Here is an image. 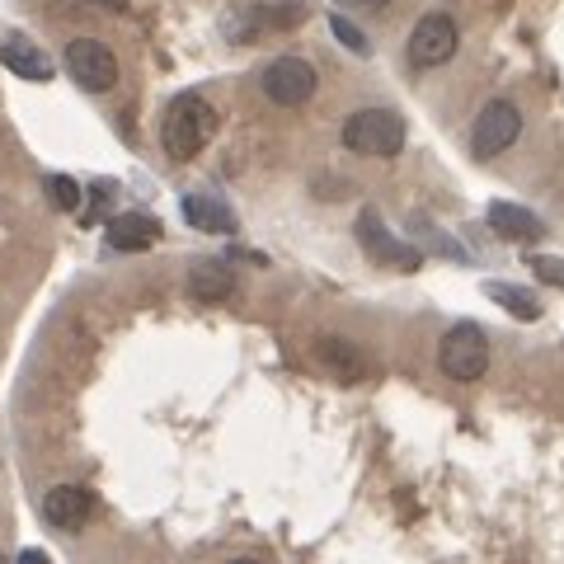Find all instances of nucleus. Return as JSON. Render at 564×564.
I'll return each instance as SVG.
<instances>
[{"mask_svg":"<svg viewBox=\"0 0 564 564\" xmlns=\"http://www.w3.org/2000/svg\"><path fill=\"white\" fill-rule=\"evenodd\" d=\"M212 128H217V113H212V104L203 95H180L170 104V113L161 122V147L170 161H193L207 141H212Z\"/></svg>","mask_w":564,"mask_h":564,"instance_id":"nucleus-1","label":"nucleus"},{"mask_svg":"<svg viewBox=\"0 0 564 564\" xmlns=\"http://www.w3.org/2000/svg\"><path fill=\"white\" fill-rule=\"evenodd\" d=\"M404 118L395 109H358L344 118V147L352 155H377V161H391L404 151Z\"/></svg>","mask_w":564,"mask_h":564,"instance_id":"nucleus-2","label":"nucleus"},{"mask_svg":"<svg viewBox=\"0 0 564 564\" xmlns=\"http://www.w3.org/2000/svg\"><path fill=\"white\" fill-rule=\"evenodd\" d=\"M437 367L452 377V381H480L489 372V339L480 325H452L443 334V344H437Z\"/></svg>","mask_w":564,"mask_h":564,"instance_id":"nucleus-3","label":"nucleus"},{"mask_svg":"<svg viewBox=\"0 0 564 564\" xmlns=\"http://www.w3.org/2000/svg\"><path fill=\"white\" fill-rule=\"evenodd\" d=\"M518 137H522V113H518V104L489 99L485 109H480V118H475V128H470V151L480 155V161H494V155H503Z\"/></svg>","mask_w":564,"mask_h":564,"instance_id":"nucleus-4","label":"nucleus"},{"mask_svg":"<svg viewBox=\"0 0 564 564\" xmlns=\"http://www.w3.org/2000/svg\"><path fill=\"white\" fill-rule=\"evenodd\" d=\"M456 47H462V29H456V20L443 10L423 14V20L414 24V33H410V62L423 66V70L447 66L456 57Z\"/></svg>","mask_w":564,"mask_h":564,"instance_id":"nucleus-5","label":"nucleus"},{"mask_svg":"<svg viewBox=\"0 0 564 564\" xmlns=\"http://www.w3.org/2000/svg\"><path fill=\"white\" fill-rule=\"evenodd\" d=\"M259 85H263V95H269L273 104L296 109V104H306L315 95L321 76H315V66L306 57H278V62H269V70H263Z\"/></svg>","mask_w":564,"mask_h":564,"instance_id":"nucleus-6","label":"nucleus"},{"mask_svg":"<svg viewBox=\"0 0 564 564\" xmlns=\"http://www.w3.org/2000/svg\"><path fill=\"white\" fill-rule=\"evenodd\" d=\"M66 70H70V80L85 85V90H95V95L113 90V85H118V57L99 39L66 43Z\"/></svg>","mask_w":564,"mask_h":564,"instance_id":"nucleus-7","label":"nucleus"},{"mask_svg":"<svg viewBox=\"0 0 564 564\" xmlns=\"http://www.w3.org/2000/svg\"><path fill=\"white\" fill-rule=\"evenodd\" d=\"M43 518L57 527V532H80V527L95 518V494L80 489V485H57V489H47Z\"/></svg>","mask_w":564,"mask_h":564,"instance_id":"nucleus-8","label":"nucleus"},{"mask_svg":"<svg viewBox=\"0 0 564 564\" xmlns=\"http://www.w3.org/2000/svg\"><path fill=\"white\" fill-rule=\"evenodd\" d=\"M358 240H362L367 254H377L381 263H395V269H419L423 263V254L414 250V245H404V240H395L391 231H386V221L377 217V212H362L358 217Z\"/></svg>","mask_w":564,"mask_h":564,"instance_id":"nucleus-9","label":"nucleus"},{"mask_svg":"<svg viewBox=\"0 0 564 564\" xmlns=\"http://www.w3.org/2000/svg\"><path fill=\"white\" fill-rule=\"evenodd\" d=\"M104 240H109V250H118V254H137L161 240V226H155V217H147V212H122V217L104 226Z\"/></svg>","mask_w":564,"mask_h":564,"instance_id":"nucleus-10","label":"nucleus"},{"mask_svg":"<svg viewBox=\"0 0 564 564\" xmlns=\"http://www.w3.org/2000/svg\"><path fill=\"white\" fill-rule=\"evenodd\" d=\"M489 231L499 236V240L527 245V240H541L545 226H541L536 212H527V207H518V203H489Z\"/></svg>","mask_w":564,"mask_h":564,"instance_id":"nucleus-11","label":"nucleus"},{"mask_svg":"<svg viewBox=\"0 0 564 564\" xmlns=\"http://www.w3.org/2000/svg\"><path fill=\"white\" fill-rule=\"evenodd\" d=\"M184 221L193 231H207V236H231L236 231V212L217 203L212 193H188L184 198Z\"/></svg>","mask_w":564,"mask_h":564,"instance_id":"nucleus-12","label":"nucleus"},{"mask_svg":"<svg viewBox=\"0 0 564 564\" xmlns=\"http://www.w3.org/2000/svg\"><path fill=\"white\" fill-rule=\"evenodd\" d=\"M321 362L329 367V377H339V381H362L367 377V352L358 348V344H348V339H339V334H329V339H321Z\"/></svg>","mask_w":564,"mask_h":564,"instance_id":"nucleus-13","label":"nucleus"},{"mask_svg":"<svg viewBox=\"0 0 564 564\" xmlns=\"http://www.w3.org/2000/svg\"><path fill=\"white\" fill-rule=\"evenodd\" d=\"M188 292L198 296V302H226V296L236 292V273H231V263H217V259L193 263V273H188Z\"/></svg>","mask_w":564,"mask_h":564,"instance_id":"nucleus-14","label":"nucleus"},{"mask_svg":"<svg viewBox=\"0 0 564 564\" xmlns=\"http://www.w3.org/2000/svg\"><path fill=\"white\" fill-rule=\"evenodd\" d=\"M0 62H6L14 76H24V80H52V62L43 57L39 47H24V43H0Z\"/></svg>","mask_w":564,"mask_h":564,"instance_id":"nucleus-15","label":"nucleus"},{"mask_svg":"<svg viewBox=\"0 0 564 564\" xmlns=\"http://www.w3.org/2000/svg\"><path fill=\"white\" fill-rule=\"evenodd\" d=\"M485 292H489L508 315H518V321H536V315H541L536 296H532V292H522V288H513V282H489Z\"/></svg>","mask_w":564,"mask_h":564,"instance_id":"nucleus-16","label":"nucleus"},{"mask_svg":"<svg viewBox=\"0 0 564 564\" xmlns=\"http://www.w3.org/2000/svg\"><path fill=\"white\" fill-rule=\"evenodd\" d=\"M329 33H334V39H339V43L352 52V57H367V52H372V43H367V33H362L358 24H352V20H344V14H329Z\"/></svg>","mask_w":564,"mask_h":564,"instance_id":"nucleus-17","label":"nucleus"},{"mask_svg":"<svg viewBox=\"0 0 564 564\" xmlns=\"http://www.w3.org/2000/svg\"><path fill=\"white\" fill-rule=\"evenodd\" d=\"M47 193H52V203H57L62 212H76V207H80V184H76V180H66V174H52V180H47Z\"/></svg>","mask_w":564,"mask_h":564,"instance_id":"nucleus-18","label":"nucleus"},{"mask_svg":"<svg viewBox=\"0 0 564 564\" xmlns=\"http://www.w3.org/2000/svg\"><path fill=\"white\" fill-rule=\"evenodd\" d=\"M532 269H536V278H541V282H555V288H564V263H560V259L536 254V259H532Z\"/></svg>","mask_w":564,"mask_h":564,"instance_id":"nucleus-19","label":"nucleus"},{"mask_svg":"<svg viewBox=\"0 0 564 564\" xmlns=\"http://www.w3.org/2000/svg\"><path fill=\"white\" fill-rule=\"evenodd\" d=\"M70 6H85V10H109V14H122L128 0H70Z\"/></svg>","mask_w":564,"mask_h":564,"instance_id":"nucleus-20","label":"nucleus"},{"mask_svg":"<svg viewBox=\"0 0 564 564\" xmlns=\"http://www.w3.org/2000/svg\"><path fill=\"white\" fill-rule=\"evenodd\" d=\"M14 564H52V555L33 545V551H20V560H14Z\"/></svg>","mask_w":564,"mask_h":564,"instance_id":"nucleus-21","label":"nucleus"},{"mask_svg":"<svg viewBox=\"0 0 564 564\" xmlns=\"http://www.w3.org/2000/svg\"><path fill=\"white\" fill-rule=\"evenodd\" d=\"M339 6H348V10H386L391 0H339Z\"/></svg>","mask_w":564,"mask_h":564,"instance_id":"nucleus-22","label":"nucleus"},{"mask_svg":"<svg viewBox=\"0 0 564 564\" xmlns=\"http://www.w3.org/2000/svg\"><path fill=\"white\" fill-rule=\"evenodd\" d=\"M231 564H259V560H250V555H240V560H231Z\"/></svg>","mask_w":564,"mask_h":564,"instance_id":"nucleus-23","label":"nucleus"},{"mask_svg":"<svg viewBox=\"0 0 564 564\" xmlns=\"http://www.w3.org/2000/svg\"><path fill=\"white\" fill-rule=\"evenodd\" d=\"M0 564H6V555H0Z\"/></svg>","mask_w":564,"mask_h":564,"instance_id":"nucleus-24","label":"nucleus"}]
</instances>
